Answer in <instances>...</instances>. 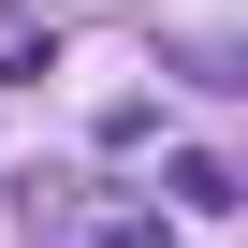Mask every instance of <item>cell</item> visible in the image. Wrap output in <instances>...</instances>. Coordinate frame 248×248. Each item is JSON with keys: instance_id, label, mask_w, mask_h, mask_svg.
<instances>
[{"instance_id": "3", "label": "cell", "mask_w": 248, "mask_h": 248, "mask_svg": "<svg viewBox=\"0 0 248 248\" xmlns=\"http://www.w3.org/2000/svg\"><path fill=\"white\" fill-rule=\"evenodd\" d=\"M161 190H175V219H233V204H248V175H233V161H204V146H190Z\"/></svg>"}, {"instance_id": "4", "label": "cell", "mask_w": 248, "mask_h": 248, "mask_svg": "<svg viewBox=\"0 0 248 248\" xmlns=\"http://www.w3.org/2000/svg\"><path fill=\"white\" fill-rule=\"evenodd\" d=\"M44 73H59V30H44V44H30V30H0V88H44Z\"/></svg>"}, {"instance_id": "1", "label": "cell", "mask_w": 248, "mask_h": 248, "mask_svg": "<svg viewBox=\"0 0 248 248\" xmlns=\"http://www.w3.org/2000/svg\"><path fill=\"white\" fill-rule=\"evenodd\" d=\"M44 248H175V219H161V190H73Z\"/></svg>"}, {"instance_id": "2", "label": "cell", "mask_w": 248, "mask_h": 248, "mask_svg": "<svg viewBox=\"0 0 248 248\" xmlns=\"http://www.w3.org/2000/svg\"><path fill=\"white\" fill-rule=\"evenodd\" d=\"M161 73H190V88L248 102V30H204V44H161Z\"/></svg>"}]
</instances>
